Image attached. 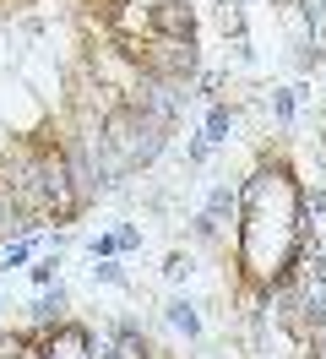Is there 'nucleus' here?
I'll return each instance as SVG.
<instances>
[{
  "instance_id": "obj_1",
  "label": "nucleus",
  "mask_w": 326,
  "mask_h": 359,
  "mask_svg": "<svg viewBox=\"0 0 326 359\" xmlns=\"http://www.w3.org/2000/svg\"><path fill=\"white\" fill-rule=\"evenodd\" d=\"M304 250V191L288 163H256L239 185V240L234 262L245 272V289L266 294L288 278L294 256Z\"/></svg>"
},
{
  "instance_id": "obj_2",
  "label": "nucleus",
  "mask_w": 326,
  "mask_h": 359,
  "mask_svg": "<svg viewBox=\"0 0 326 359\" xmlns=\"http://www.w3.org/2000/svg\"><path fill=\"white\" fill-rule=\"evenodd\" d=\"M191 240L207 245L212 256H234V240H239V185H212V191H207V207L196 212Z\"/></svg>"
},
{
  "instance_id": "obj_3",
  "label": "nucleus",
  "mask_w": 326,
  "mask_h": 359,
  "mask_svg": "<svg viewBox=\"0 0 326 359\" xmlns=\"http://www.w3.org/2000/svg\"><path fill=\"white\" fill-rule=\"evenodd\" d=\"M0 120L11 126V136H43V126H49V104H43L22 76H11V82H0Z\"/></svg>"
},
{
  "instance_id": "obj_4",
  "label": "nucleus",
  "mask_w": 326,
  "mask_h": 359,
  "mask_svg": "<svg viewBox=\"0 0 326 359\" xmlns=\"http://www.w3.org/2000/svg\"><path fill=\"white\" fill-rule=\"evenodd\" d=\"M43 354L49 359H93V332L82 321H60L43 332Z\"/></svg>"
},
{
  "instance_id": "obj_5",
  "label": "nucleus",
  "mask_w": 326,
  "mask_h": 359,
  "mask_svg": "<svg viewBox=\"0 0 326 359\" xmlns=\"http://www.w3.org/2000/svg\"><path fill=\"white\" fill-rule=\"evenodd\" d=\"M147 6H152V33H163V39H191L196 33L191 0H147Z\"/></svg>"
},
{
  "instance_id": "obj_6",
  "label": "nucleus",
  "mask_w": 326,
  "mask_h": 359,
  "mask_svg": "<svg viewBox=\"0 0 326 359\" xmlns=\"http://www.w3.org/2000/svg\"><path fill=\"white\" fill-rule=\"evenodd\" d=\"M65 305H71V294L55 283V289H43L33 305H27V332H49V327H60V321H71L65 316Z\"/></svg>"
},
{
  "instance_id": "obj_7",
  "label": "nucleus",
  "mask_w": 326,
  "mask_h": 359,
  "mask_svg": "<svg viewBox=\"0 0 326 359\" xmlns=\"http://www.w3.org/2000/svg\"><path fill=\"white\" fill-rule=\"evenodd\" d=\"M163 316H169V327L185 343H201V316H196V299H185V294H174L169 305H163Z\"/></svg>"
},
{
  "instance_id": "obj_8",
  "label": "nucleus",
  "mask_w": 326,
  "mask_h": 359,
  "mask_svg": "<svg viewBox=\"0 0 326 359\" xmlns=\"http://www.w3.org/2000/svg\"><path fill=\"white\" fill-rule=\"evenodd\" d=\"M229 131H234V109H229V104H212V109H207V126H201V142H207V147H223Z\"/></svg>"
},
{
  "instance_id": "obj_9",
  "label": "nucleus",
  "mask_w": 326,
  "mask_h": 359,
  "mask_svg": "<svg viewBox=\"0 0 326 359\" xmlns=\"http://www.w3.org/2000/svg\"><path fill=\"white\" fill-rule=\"evenodd\" d=\"M33 250H39V234H22L17 245H6V250H0V272L27 267V262H33Z\"/></svg>"
},
{
  "instance_id": "obj_10",
  "label": "nucleus",
  "mask_w": 326,
  "mask_h": 359,
  "mask_svg": "<svg viewBox=\"0 0 326 359\" xmlns=\"http://www.w3.org/2000/svg\"><path fill=\"white\" fill-rule=\"evenodd\" d=\"M93 283H104V289H125V262H114V256H104V262H93Z\"/></svg>"
},
{
  "instance_id": "obj_11",
  "label": "nucleus",
  "mask_w": 326,
  "mask_h": 359,
  "mask_svg": "<svg viewBox=\"0 0 326 359\" xmlns=\"http://www.w3.org/2000/svg\"><path fill=\"white\" fill-rule=\"evenodd\" d=\"M55 267H60V250H49V256H39V262H33V272H27V278H33L39 289H49V283H55Z\"/></svg>"
},
{
  "instance_id": "obj_12",
  "label": "nucleus",
  "mask_w": 326,
  "mask_h": 359,
  "mask_svg": "<svg viewBox=\"0 0 326 359\" xmlns=\"http://www.w3.org/2000/svg\"><path fill=\"white\" fill-rule=\"evenodd\" d=\"M163 278H169V283H185V278H191V256H185V250H169V262H163Z\"/></svg>"
},
{
  "instance_id": "obj_13",
  "label": "nucleus",
  "mask_w": 326,
  "mask_h": 359,
  "mask_svg": "<svg viewBox=\"0 0 326 359\" xmlns=\"http://www.w3.org/2000/svg\"><path fill=\"white\" fill-rule=\"evenodd\" d=\"M294 104H299V88H283V93H272V114H278L283 126L294 120Z\"/></svg>"
},
{
  "instance_id": "obj_14",
  "label": "nucleus",
  "mask_w": 326,
  "mask_h": 359,
  "mask_svg": "<svg viewBox=\"0 0 326 359\" xmlns=\"http://www.w3.org/2000/svg\"><path fill=\"white\" fill-rule=\"evenodd\" d=\"M87 256H93V262H104V256H120L114 234H93V240H87Z\"/></svg>"
},
{
  "instance_id": "obj_15",
  "label": "nucleus",
  "mask_w": 326,
  "mask_h": 359,
  "mask_svg": "<svg viewBox=\"0 0 326 359\" xmlns=\"http://www.w3.org/2000/svg\"><path fill=\"white\" fill-rule=\"evenodd\" d=\"M114 245H120V250H142V229H136V224H120V229H114Z\"/></svg>"
},
{
  "instance_id": "obj_16",
  "label": "nucleus",
  "mask_w": 326,
  "mask_h": 359,
  "mask_svg": "<svg viewBox=\"0 0 326 359\" xmlns=\"http://www.w3.org/2000/svg\"><path fill=\"white\" fill-rule=\"evenodd\" d=\"M0 299H6V294H0Z\"/></svg>"
}]
</instances>
